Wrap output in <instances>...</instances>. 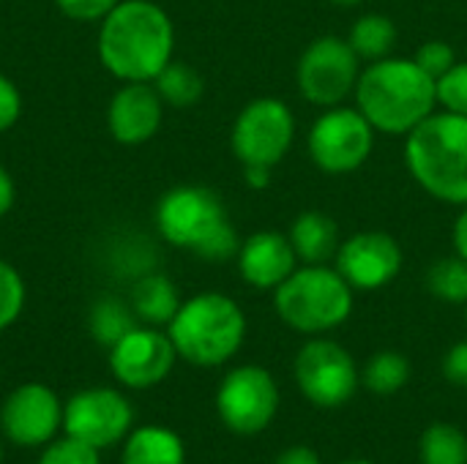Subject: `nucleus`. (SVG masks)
Here are the masks:
<instances>
[{
  "instance_id": "obj_12",
  "label": "nucleus",
  "mask_w": 467,
  "mask_h": 464,
  "mask_svg": "<svg viewBox=\"0 0 467 464\" xmlns=\"http://www.w3.org/2000/svg\"><path fill=\"white\" fill-rule=\"evenodd\" d=\"M131 424V402L115 388H85L63 405V432L99 451L126 440Z\"/></svg>"
},
{
  "instance_id": "obj_32",
  "label": "nucleus",
  "mask_w": 467,
  "mask_h": 464,
  "mask_svg": "<svg viewBox=\"0 0 467 464\" xmlns=\"http://www.w3.org/2000/svg\"><path fill=\"white\" fill-rule=\"evenodd\" d=\"M19 115H22V93L5 74H0V131H8L19 120Z\"/></svg>"
},
{
  "instance_id": "obj_31",
  "label": "nucleus",
  "mask_w": 467,
  "mask_h": 464,
  "mask_svg": "<svg viewBox=\"0 0 467 464\" xmlns=\"http://www.w3.org/2000/svg\"><path fill=\"white\" fill-rule=\"evenodd\" d=\"M57 8L77 22H101L120 0H55Z\"/></svg>"
},
{
  "instance_id": "obj_34",
  "label": "nucleus",
  "mask_w": 467,
  "mask_h": 464,
  "mask_svg": "<svg viewBox=\"0 0 467 464\" xmlns=\"http://www.w3.org/2000/svg\"><path fill=\"white\" fill-rule=\"evenodd\" d=\"M274 464H323V459L309 446H290L276 457Z\"/></svg>"
},
{
  "instance_id": "obj_41",
  "label": "nucleus",
  "mask_w": 467,
  "mask_h": 464,
  "mask_svg": "<svg viewBox=\"0 0 467 464\" xmlns=\"http://www.w3.org/2000/svg\"><path fill=\"white\" fill-rule=\"evenodd\" d=\"M465 323H467V304H465Z\"/></svg>"
},
{
  "instance_id": "obj_8",
  "label": "nucleus",
  "mask_w": 467,
  "mask_h": 464,
  "mask_svg": "<svg viewBox=\"0 0 467 464\" xmlns=\"http://www.w3.org/2000/svg\"><path fill=\"white\" fill-rule=\"evenodd\" d=\"M375 129L358 107H328L306 134V150L317 170L348 175L364 167L375 150Z\"/></svg>"
},
{
  "instance_id": "obj_7",
  "label": "nucleus",
  "mask_w": 467,
  "mask_h": 464,
  "mask_svg": "<svg viewBox=\"0 0 467 464\" xmlns=\"http://www.w3.org/2000/svg\"><path fill=\"white\" fill-rule=\"evenodd\" d=\"M296 118L282 98H254L249 101L230 131V148L241 167H268L274 170L293 148Z\"/></svg>"
},
{
  "instance_id": "obj_10",
  "label": "nucleus",
  "mask_w": 467,
  "mask_h": 464,
  "mask_svg": "<svg viewBox=\"0 0 467 464\" xmlns=\"http://www.w3.org/2000/svg\"><path fill=\"white\" fill-rule=\"evenodd\" d=\"M293 375L304 399L323 410L342 407L358 391V366L353 356L326 336H312L298 350Z\"/></svg>"
},
{
  "instance_id": "obj_23",
  "label": "nucleus",
  "mask_w": 467,
  "mask_h": 464,
  "mask_svg": "<svg viewBox=\"0 0 467 464\" xmlns=\"http://www.w3.org/2000/svg\"><path fill=\"white\" fill-rule=\"evenodd\" d=\"M408 380H410V361L397 350L375 353L361 372L364 388L375 397H394L408 386Z\"/></svg>"
},
{
  "instance_id": "obj_14",
  "label": "nucleus",
  "mask_w": 467,
  "mask_h": 464,
  "mask_svg": "<svg viewBox=\"0 0 467 464\" xmlns=\"http://www.w3.org/2000/svg\"><path fill=\"white\" fill-rule=\"evenodd\" d=\"M405 254L394 235L364 230L339 243L334 268L356 293H375L389 287L402 271Z\"/></svg>"
},
{
  "instance_id": "obj_1",
  "label": "nucleus",
  "mask_w": 467,
  "mask_h": 464,
  "mask_svg": "<svg viewBox=\"0 0 467 464\" xmlns=\"http://www.w3.org/2000/svg\"><path fill=\"white\" fill-rule=\"evenodd\" d=\"M101 66L120 82H153L172 60L175 27L153 0H120L101 22L96 38Z\"/></svg>"
},
{
  "instance_id": "obj_36",
  "label": "nucleus",
  "mask_w": 467,
  "mask_h": 464,
  "mask_svg": "<svg viewBox=\"0 0 467 464\" xmlns=\"http://www.w3.org/2000/svg\"><path fill=\"white\" fill-rule=\"evenodd\" d=\"M451 241H454L457 257H462L467 263V205H462V211H460V216H457V222H454Z\"/></svg>"
},
{
  "instance_id": "obj_17",
  "label": "nucleus",
  "mask_w": 467,
  "mask_h": 464,
  "mask_svg": "<svg viewBox=\"0 0 467 464\" xmlns=\"http://www.w3.org/2000/svg\"><path fill=\"white\" fill-rule=\"evenodd\" d=\"M241 279L254 290H276L296 268L298 257L287 235L263 230L241 241L235 254Z\"/></svg>"
},
{
  "instance_id": "obj_28",
  "label": "nucleus",
  "mask_w": 467,
  "mask_h": 464,
  "mask_svg": "<svg viewBox=\"0 0 467 464\" xmlns=\"http://www.w3.org/2000/svg\"><path fill=\"white\" fill-rule=\"evenodd\" d=\"M438 107H443L446 112H457L467 115V60H457L438 82Z\"/></svg>"
},
{
  "instance_id": "obj_5",
  "label": "nucleus",
  "mask_w": 467,
  "mask_h": 464,
  "mask_svg": "<svg viewBox=\"0 0 467 464\" xmlns=\"http://www.w3.org/2000/svg\"><path fill=\"white\" fill-rule=\"evenodd\" d=\"M167 334L178 358L200 369H213L241 350L246 339V314L224 293H200L181 301Z\"/></svg>"
},
{
  "instance_id": "obj_24",
  "label": "nucleus",
  "mask_w": 467,
  "mask_h": 464,
  "mask_svg": "<svg viewBox=\"0 0 467 464\" xmlns=\"http://www.w3.org/2000/svg\"><path fill=\"white\" fill-rule=\"evenodd\" d=\"M421 464H467V435L449 421H435L419 440Z\"/></svg>"
},
{
  "instance_id": "obj_19",
  "label": "nucleus",
  "mask_w": 467,
  "mask_h": 464,
  "mask_svg": "<svg viewBox=\"0 0 467 464\" xmlns=\"http://www.w3.org/2000/svg\"><path fill=\"white\" fill-rule=\"evenodd\" d=\"M120 464H186V446L170 427L148 424L129 432Z\"/></svg>"
},
{
  "instance_id": "obj_2",
  "label": "nucleus",
  "mask_w": 467,
  "mask_h": 464,
  "mask_svg": "<svg viewBox=\"0 0 467 464\" xmlns=\"http://www.w3.org/2000/svg\"><path fill=\"white\" fill-rule=\"evenodd\" d=\"M356 107L378 134L408 137L438 107L435 79L413 57H383L361 68Z\"/></svg>"
},
{
  "instance_id": "obj_30",
  "label": "nucleus",
  "mask_w": 467,
  "mask_h": 464,
  "mask_svg": "<svg viewBox=\"0 0 467 464\" xmlns=\"http://www.w3.org/2000/svg\"><path fill=\"white\" fill-rule=\"evenodd\" d=\"M413 60L438 82L454 63H457V55H454V46L449 44V41H424L419 49H416V55H413Z\"/></svg>"
},
{
  "instance_id": "obj_39",
  "label": "nucleus",
  "mask_w": 467,
  "mask_h": 464,
  "mask_svg": "<svg viewBox=\"0 0 467 464\" xmlns=\"http://www.w3.org/2000/svg\"><path fill=\"white\" fill-rule=\"evenodd\" d=\"M342 464H375V462H367V459H348V462Z\"/></svg>"
},
{
  "instance_id": "obj_9",
  "label": "nucleus",
  "mask_w": 467,
  "mask_h": 464,
  "mask_svg": "<svg viewBox=\"0 0 467 464\" xmlns=\"http://www.w3.org/2000/svg\"><path fill=\"white\" fill-rule=\"evenodd\" d=\"M279 402L282 397L274 375L257 364L230 369L216 391L219 421L241 438L265 432L279 413Z\"/></svg>"
},
{
  "instance_id": "obj_40",
  "label": "nucleus",
  "mask_w": 467,
  "mask_h": 464,
  "mask_svg": "<svg viewBox=\"0 0 467 464\" xmlns=\"http://www.w3.org/2000/svg\"><path fill=\"white\" fill-rule=\"evenodd\" d=\"M0 462H3V446H0Z\"/></svg>"
},
{
  "instance_id": "obj_11",
  "label": "nucleus",
  "mask_w": 467,
  "mask_h": 464,
  "mask_svg": "<svg viewBox=\"0 0 467 464\" xmlns=\"http://www.w3.org/2000/svg\"><path fill=\"white\" fill-rule=\"evenodd\" d=\"M361 57L353 52L348 38L320 36L315 38L298 57L296 82L298 93L315 107H337L342 104L358 82Z\"/></svg>"
},
{
  "instance_id": "obj_25",
  "label": "nucleus",
  "mask_w": 467,
  "mask_h": 464,
  "mask_svg": "<svg viewBox=\"0 0 467 464\" xmlns=\"http://www.w3.org/2000/svg\"><path fill=\"white\" fill-rule=\"evenodd\" d=\"M90 334L101 347H112L118 345L131 328L140 325L137 314L131 312V304H123L118 298H101L93 304L90 309Z\"/></svg>"
},
{
  "instance_id": "obj_15",
  "label": "nucleus",
  "mask_w": 467,
  "mask_h": 464,
  "mask_svg": "<svg viewBox=\"0 0 467 464\" xmlns=\"http://www.w3.org/2000/svg\"><path fill=\"white\" fill-rule=\"evenodd\" d=\"M63 427V405L44 383L16 386L0 407L3 435L22 449H41L55 440Z\"/></svg>"
},
{
  "instance_id": "obj_38",
  "label": "nucleus",
  "mask_w": 467,
  "mask_h": 464,
  "mask_svg": "<svg viewBox=\"0 0 467 464\" xmlns=\"http://www.w3.org/2000/svg\"><path fill=\"white\" fill-rule=\"evenodd\" d=\"M328 3H334V5H339V8H353V5H358V3H364V0H328Z\"/></svg>"
},
{
  "instance_id": "obj_13",
  "label": "nucleus",
  "mask_w": 467,
  "mask_h": 464,
  "mask_svg": "<svg viewBox=\"0 0 467 464\" xmlns=\"http://www.w3.org/2000/svg\"><path fill=\"white\" fill-rule=\"evenodd\" d=\"M175 361L178 353L170 334L153 325H137L118 345L109 347L112 377L131 391H148L164 383Z\"/></svg>"
},
{
  "instance_id": "obj_20",
  "label": "nucleus",
  "mask_w": 467,
  "mask_h": 464,
  "mask_svg": "<svg viewBox=\"0 0 467 464\" xmlns=\"http://www.w3.org/2000/svg\"><path fill=\"white\" fill-rule=\"evenodd\" d=\"M131 312L137 314V320L142 325H170V320L175 317V312L181 309V298L175 284L164 276V273H145L134 282L131 287Z\"/></svg>"
},
{
  "instance_id": "obj_4",
  "label": "nucleus",
  "mask_w": 467,
  "mask_h": 464,
  "mask_svg": "<svg viewBox=\"0 0 467 464\" xmlns=\"http://www.w3.org/2000/svg\"><path fill=\"white\" fill-rule=\"evenodd\" d=\"M405 164L430 197L467 205V115L432 112L405 137Z\"/></svg>"
},
{
  "instance_id": "obj_16",
  "label": "nucleus",
  "mask_w": 467,
  "mask_h": 464,
  "mask_svg": "<svg viewBox=\"0 0 467 464\" xmlns=\"http://www.w3.org/2000/svg\"><path fill=\"white\" fill-rule=\"evenodd\" d=\"M164 107L153 82H123L107 107L109 134L120 145H142L156 137Z\"/></svg>"
},
{
  "instance_id": "obj_6",
  "label": "nucleus",
  "mask_w": 467,
  "mask_h": 464,
  "mask_svg": "<svg viewBox=\"0 0 467 464\" xmlns=\"http://www.w3.org/2000/svg\"><path fill=\"white\" fill-rule=\"evenodd\" d=\"M353 295L356 290L328 263L298 265L274 290V309L287 328L323 336L353 314Z\"/></svg>"
},
{
  "instance_id": "obj_33",
  "label": "nucleus",
  "mask_w": 467,
  "mask_h": 464,
  "mask_svg": "<svg viewBox=\"0 0 467 464\" xmlns=\"http://www.w3.org/2000/svg\"><path fill=\"white\" fill-rule=\"evenodd\" d=\"M443 375L449 383L460 386V388H467V339L465 342H457L446 358H443Z\"/></svg>"
},
{
  "instance_id": "obj_27",
  "label": "nucleus",
  "mask_w": 467,
  "mask_h": 464,
  "mask_svg": "<svg viewBox=\"0 0 467 464\" xmlns=\"http://www.w3.org/2000/svg\"><path fill=\"white\" fill-rule=\"evenodd\" d=\"M25 298H27L25 279L11 263L0 260V334L19 320L25 309Z\"/></svg>"
},
{
  "instance_id": "obj_21",
  "label": "nucleus",
  "mask_w": 467,
  "mask_h": 464,
  "mask_svg": "<svg viewBox=\"0 0 467 464\" xmlns=\"http://www.w3.org/2000/svg\"><path fill=\"white\" fill-rule=\"evenodd\" d=\"M348 44L361 60H383L391 55L397 44V25L386 14H364L353 22L348 33Z\"/></svg>"
},
{
  "instance_id": "obj_3",
  "label": "nucleus",
  "mask_w": 467,
  "mask_h": 464,
  "mask_svg": "<svg viewBox=\"0 0 467 464\" xmlns=\"http://www.w3.org/2000/svg\"><path fill=\"white\" fill-rule=\"evenodd\" d=\"M156 230L170 246L208 263L233 260L241 249L222 197L208 186H175L164 191L156 205Z\"/></svg>"
},
{
  "instance_id": "obj_18",
  "label": "nucleus",
  "mask_w": 467,
  "mask_h": 464,
  "mask_svg": "<svg viewBox=\"0 0 467 464\" xmlns=\"http://www.w3.org/2000/svg\"><path fill=\"white\" fill-rule=\"evenodd\" d=\"M298 263L304 265H323L337 257L339 249V227L323 211H304L296 216L287 232Z\"/></svg>"
},
{
  "instance_id": "obj_37",
  "label": "nucleus",
  "mask_w": 467,
  "mask_h": 464,
  "mask_svg": "<svg viewBox=\"0 0 467 464\" xmlns=\"http://www.w3.org/2000/svg\"><path fill=\"white\" fill-rule=\"evenodd\" d=\"M244 180L249 189H268L271 186V170L268 167H244Z\"/></svg>"
},
{
  "instance_id": "obj_26",
  "label": "nucleus",
  "mask_w": 467,
  "mask_h": 464,
  "mask_svg": "<svg viewBox=\"0 0 467 464\" xmlns=\"http://www.w3.org/2000/svg\"><path fill=\"white\" fill-rule=\"evenodd\" d=\"M427 290L446 304H467V263L462 257H441L427 271Z\"/></svg>"
},
{
  "instance_id": "obj_29",
  "label": "nucleus",
  "mask_w": 467,
  "mask_h": 464,
  "mask_svg": "<svg viewBox=\"0 0 467 464\" xmlns=\"http://www.w3.org/2000/svg\"><path fill=\"white\" fill-rule=\"evenodd\" d=\"M36 464H101V457L99 449L66 435L60 440L47 443Z\"/></svg>"
},
{
  "instance_id": "obj_22",
  "label": "nucleus",
  "mask_w": 467,
  "mask_h": 464,
  "mask_svg": "<svg viewBox=\"0 0 467 464\" xmlns=\"http://www.w3.org/2000/svg\"><path fill=\"white\" fill-rule=\"evenodd\" d=\"M153 85H156L161 101L167 107H178V109L197 104L205 93V82H202L200 71L183 60H170L161 68V74L153 79Z\"/></svg>"
},
{
  "instance_id": "obj_35",
  "label": "nucleus",
  "mask_w": 467,
  "mask_h": 464,
  "mask_svg": "<svg viewBox=\"0 0 467 464\" xmlns=\"http://www.w3.org/2000/svg\"><path fill=\"white\" fill-rule=\"evenodd\" d=\"M14 200H16V186H14V178L8 175V170L0 164V219L14 208Z\"/></svg>"
}]
</instances>
